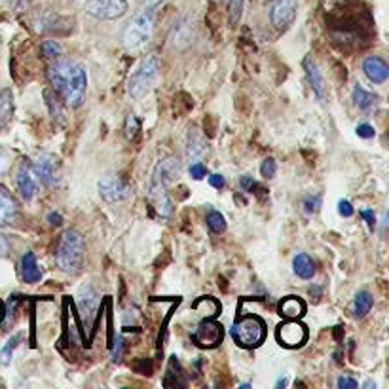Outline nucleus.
<instances>
[{
	"label": "nucleus",
	"mask_w": 389,
	"mask_h": 389,
	"mask_svg": "<svg viewBox=\"0 0 389 389\" xmlns=\"http://www.w3.org/2000/svg\"><path fill=\"white\" fill-rule=\"evenodd\" d=\"M48 80L53 92L67 107L76 108L86 99L87 76L86 69L80 63H74L69 59H59L48 67Z\"/></svg>",
	"instance_id": "nucleus-1"
},
{
	"label": "nucleus",
	"mask_w": 389,
	"mask_h": 389,
	"mask_svg": "<svg viewBox=\"0 0 389 389\" xmlns=\"http://www.w3.org/2000/svg\"><path fill=\"white\" fill-rule=\"evenodd\" d=\"M159 74V61L158 58L150 53L141 61L137 69L131 72L130 80H128V94L133 99H141L148 94L154 86V82L158 80Z\"/></svg>",
	"instance_id": "nucleus-5"
},
{
	"label": "nucleus",
	"mask_w": 389,
	"mask_h": 389,
	"mask_svg": "<svg viewBox=\"0 0 389 389\" xmlns=\"http://www.w3.org/2000/svg\"><path fill=\"white\" fill-rule=\"evenodd\" d=\"M277 340L285 347H300L308 340V329L298 319H287L277 327Z\"/></svg>",
	"instance_id": "nucleus-11"
},
{
	"label": "nucleus",
	"mask_w": 389,
	"mask_h": 389,
	"mask_svg": "<svg viewBox=\"0 0 389 389\" xmlns=\"http://www.w3.org/2000/svg\"><path fill=\"white\" fill-rule=\"evenodd\" d=\"M55 260L58 266L65 274L76 275L82 272L84 266V238L76 230H65L61 234L55 249Z\"/></svg>",
	"instance_id": "nucleus-4"
},
{
	"label": "nucleus",
	"mask_w": 389,
	"mask_h": 389,
	"mask_svg": "<svg viewBox=\"0 0 389 389\" xmlns=\"http://www.w3.org/2000/svg\"><path fill=\"white\" fill-rule=\"evenodd\" d=\"M15 187H17L19 196H21L25 202H31V200L36 196V180L35 177H33L31 166L29 164H25V162L17 167V173H15Z\"/></svg>",
	"instance_id": "nucleus-14"
},
{
	"label": "nucleus",
	"mask_w": 389,
	"mask_h": 389,
	"mask_svg": "<svg viewBox=\"0 0 389 389\" xmlns=\"http://www.w3.org/2000/svg\"><path fill=\"white\" fill-rule=\"evenodd\" d=\"M182 166L177 158H166L158 162V166L154 169L150 180H148V188H146V196L148 200L154 203V207L158 211L159 216H167L173 213V202L167 194V188L171 187L175 179H179Z\"/></svg>",
	"instance_id": "nucleus-2"
},
{
	"label": "nucleus",
	"mask_w": 389,
	"mask_h": 389,
	"mask_svg": "<svg viewBox=\"0 0 389 389\" xmlns=\"http://www.w3.org/2000/svg\"><path fill=\"white\" fill-rule=\"evenodd\" d=\"M287 386V380H279V382L275 383V388H285Z\"/></svg>",
	"instance_id": "nucleus-45"
},
{
	"label": "nucleus",
	"mask_w": 389,
	"mask_h": 389,
	"mask_svg": "<svg viewBox=\"0 0 389 389\" xmlns=\"http://www.w3.org/2000/svg\"><path fill=\"white\" fill-rule=\"evenodd\" d=\"M21 277L25 283H31V285H35V283L40 282V277H42V272H40V268H38V262H36V257L33 252H25L21 259Z\"/></svg>",
	"instance_id": "nucleus-20"
},
{
	"label": "nucleus",
	"mask_w": 389,
	"mask_h": 389,
	"mask_svg": "<svg viewBox=\"0 0 389 389\" xmlns=\"http://www.w3.org/2000/svg\"><path fill=\"white\" fill-rule=\"evenodd\" d=\"M12 112H14L12 92H10V89H2V92H0V130L10 122Z\"/></svg>",
	"instance_id": "nucleus-26"
},
{
	"label": "nucleus",
	"mask_w": 389,
	"mask_h": 389,
	"mask_svg": "<svg viewBox=\"0 0 389 389\" xmlns=\"http://www.w3.org/2000/svg\"><path fill=\"white\" fill-rule=\"evenodd\" d=\"M304 71H306V76H308V82H310L313 94L318 95V99H325V92H327V86H325V80L321 76V71H319L318 63L308 55L304 59Z\"/></svg>",
	"instance_id": "nucleus-16"
},
{
	"label": "nucleus",
	"mask_w": 389,
	"mask_h": 389,
	"mask_svg": "<svg viewBox=\"0 0 389 389\" xmlns=\"http://www.w3.org/2000/svg\"><path fill=\"white\" fill-rule=\"evenodd\" d=\"M42 53L50 59L59 58V55H61V46H59L58 40H46V42L42 44Z\"/></svg>",
	"instance_id": "nucleus-32"
},
{
	"label": "nucleus",
	"mask_w": 389,
	"mask_h": 389,
	"mask_svg": "<svg viewBox=\"0 0 389 389\" xmlns=\"http://www.w3.org/2000/svg\"><path fill=\"white\" fill-rule=\"evenodd\" d=\"M207 175V169H205V166L203 164H200V162H194L192 166H190V177L196 180L203 179Z\"/></svg>",
	"instance_id": "nucleus-36"
},
{
	"label": "nucleus",
	"mask_w": 389,
	"mask_h": 389,
	"mask_svg": "<svg viewBox=\"0 0 389 389\" xmlns=\"http://www.w3.org/2000/svg\"><path fill=\"white\" fill-rule=\"evenodd\" d=\"M31 171L35 173L36 179L40 180L46 188H53L59 184L58 158L53 154H50V152L38 154V158L31 166Z\"/></svg>",
	"instance_id": "nucleus-8"
},
{
	"label": "nucleus",
	"mask_w": 389,
	"mask_h": 389,
	"mask_svg": "<svg viewBox=\"0 0 389 389\" xmlns=\"http://www.w3.org/2000/svg\"><path fill=\"white\" fill-rule=\"evenodd\" d=\"M338 213L347 218V216H352L355 213L354 205L347 202V200H340V202H338Z\"/></svg>",
	"instance_id": "nucleus-40"
},
{
	"label": "nucleus",
	"mask_w": 389,
	"mask_h": 389,
	"mask_svg": "<svg viewBox=\"0 0 389 389\" xmlns=\"http://www.w3.org/2000/svg\"><path fill=\"white\" fill-rule=\"evenodd\" d=\"M296 0H274L270 6V21L277 31H287L296 19Z\"/></svg>",
	"instance_id": "nucleus-10"
},
{
	"label": "nucleus",
	"mask_w": 389,
	"mask_h": 389,
	"mask_svg": "<svg viewBox=\"0 0 389 389\" xmlns=\"http://www.w3.org/2000/svg\"><path fill=\"white\" fill-rule=\"evenodd\" d=\"M230 332L232 338L239 347L254 349L266 338V323L257 315H245V318L236 319Z\"/></svg>",
	"instance_id": "nucleus-6"
},
{
	"label": "nucleus",
	"mask_w": 389,
	"mask_h": 389,
	"mask_svg": "<svg viewBox=\"0 0 389 389\" xmlns=\"http://www.w3.org/2000/svg\"><path fill=\"white\" fill-rule=\"evenodd\" d=\"M207 226H209V230L213 234H223L226 230V218L223 216V213H218V211L211 209L207 213Z\"/></svg>",
	"instance_id": "nucleus-28"
},
{
	"label": "nucleus",
	"mask_w": 389,
	"mask_h": 389,
	"mask_svg": "<svg viewBox=\"0 0 389 389\" xmlns=\"http://www.w3.org/2000/svg\"><path fill=\"white\" fill-rule=\"evenodd\" d=\"M123 131H126V137L130 139V141H135V139H137L139 131H141V122H139L137 116L128 114L126 123H123Z\"/></svg>",
	"instance_id": "nucleus-29"
},
{
	"label": "nucleus",
	"mask_w": 389,
	"mask_h": 389,
	"mask_svg": "<svg viewBox=\"0 0 389 389\" xmlns=\"http://www.w3.org/2000/svg\"><path fill=\"white\" fill-rule=\"evenodd\" d=\"M372 304H374V298L372 295L368 293V291H359L357 295H355V300H354V315L355 318H365L368 311L372 310Z\"/></svg>",
	"instance_id": "nucleus-24"
},
{
	"label": "nucleus",
	"mask_w": 389,
	"mask_h": 389,
	"mask_svg": "<svg viewBox=\"0 0 389 389\" xmlns=\"http://www.w3.org/2000/svg\"><path fill=\"white\" fill-rule=\"evenodd\" d=\"M277 171V164H275L274 158H266L262 162V166H260V175L264 177V179H272Z\"/></svg>",
	"instance_id": "nucleus-34"
},
{
	"label": "nucleus",
	"mask_w": 389,
	"mask_h": 389,
	"mask_svg": "<svg viewBox=\"0 0 389 389\" xmlns=\"http://www.w3.org/2000/svg\"><path fill=\"white\" fill-rule=\"evenodd\" d=\"M207 180H209V184L213 188H224V184H226V180H224L223 175H216V173L211 175Z\"/></svg>",
	"instance_id": "nucleus-43"
},
{
	"label": "nucleus",
	"mask_w": 389,
	"mask_h": 389,
	"mask_svg": "<svg viewBox=\"0 0 389 389\" xmlns=\"http://www.w3.org/2000/svg\"><path fill=\"white\" fill-rule=\"evenodd\" d=\"M12 166V154L6 150V148H2L0 146V175H4L10 169Z\"/></svg>",
	"instance_id": "nucleus-35"
},
{
	"label": "nucleus",
	"mask_w": 389,
	"mask_h": 389,
	"mask_svg": "<svg viewBox=\"0 0 389 389\" xmlns=\"http://www.w3.org/2000/svg\"><path fill=\"white\" fill-rule=\"evenodd\" d=\"M243 12V0H228V14H230V23L236 27L241 19Z\"/></svg>",
	"instance_id": "nucleus-31"
},
{
	"label": "nucleus",
	"mask_w": 389,
	"mask_h": 389,
	"mask_svg": "<svg viewBox=\"0 0 389 389\" xmlns=\"http://www.w3.org/2000/svg\"><path fill=\"white\" fill-rule=\"evenodd\" d=\"M361 216L367 221V224H368V228L370 230H376V213L372 209H363L361 211Z\"/></svg>",
	"instance_id": "nucleus-41"
},
{
	"label": "nucleus",
	"mask_w": 389,
	"mask_h": 389,
	"mask_svg": "<svg viewBox=\"0 0 389 389\" xmlns=\"http://www.w3.org/2000/svg\"><path fill=\"white\" fill-rule=\"evenodd\" d=\"M363 71L372 84H383L389 78V65L378 55H368L363 61Z\"/></svg>",
	"instance_id": "nucleus-15"
},
{
	"label": "nucleus",
	"mask_w": 389,
	"mask_h": 389,
	"mask_svg": "<svg viewBox=\"0 0 389 389\" xmlns=\"http://www.w3.org/2000/svg\"><path fill=\"white\" fill-rule=\"evenodd\" d=\"M180 365L179 361H177V357H171V361H169V367H167V376L166 380H164V383L169 380V378H177V388H184L187 386V382L184 380H180Z\"/></svg>",
	"instance_id": "nucleus-30"
},
{
	"label": "nucleus",
	"mask_w": 389,
	"mask_h": 389,
	"mask_svg": "<svg viewBox=\"0 0 389 389\" xmlns=\"http://www.w3.org/2000/svg\"><path fill=\"white\" fill-rule=\"evenodd\" d=\"M17 216V202L6 188L0 187V226L12 224Z\"/></svg>",
	"instance_id": "nucleus-18"
},
{
	"label": "nucleus",
	"mask_w": 389,
	"mask_h": 389,
	"mask_svg": "<svg viewBox=\"0 0 389 389\" xmlns=\"http://www.w3.org/2000/svg\"><path fill=\"white\" fill-rule=\"evenodd\" d=\"M306 313V304L298 296H287L279 302V315L285 319H300Z\"/></svg>",
	"instance_id": "nucleus-19"
},
{
	"label": "nucleus",
	"mask_w": 389,
	"mask_h": 389,
	"mask_svg": "<svg viewBox=\"0 0 389 389\" xmlns=\"http://www.w3.org/2000/svg\"><path fill=\"white\" fill-rule=\"evenodd\" d=\"M205 152H207V141H205L203 135H200L198 131H190L187 146L188 159H190V162H198Z\"/></svg>",
	"instance_id": "nucleus-21"
},
{
	"label": "nucleus",
	"mask_w": 389,
	"mask_h": 389,
	"mask_svg": "<svg viewBox=\"0 0 389 389\" xmlns=\"http://www.w3.org/2000/svg\"><path fill=\"white\" fill-rule=\"evenodd\" d=\"M336 386L340 389H355L359 386V382L355 378H352V376H340L338 380H336Z\"/></svg>",
	"instance_id": "nucleus-37"
},
{
	"label": "nucleus",
	"mask_w": 389,
	"mask_h": 389,
	"mask_svg": "<svg viewBox=\"0 0 389 389\" xmlns=\"http://www.w3.org/2000/svg\"><path fill=\"white\" fill-rule=\"evenodd\" d=\"M241 187H243V190H247V192H252V190H257L259 188V184L252 180V177H249V175H245V177H241Z\"/></svg>",
	"instance_id": "nucleus-42"
},
{
	"label": "nucleus",
	"mask_w": 389,
	"mask_h": 389,
	"mask_svg": "<svg viewBox=\"0 0 389 389\" xmlns=\"http://www.w3.org/2000/svg\"><path fill=\"white\" fill-rule=\"evenodd\" d=\"M319 207H321V196L319 194H310L304 200V211H306L308 215L318 213Z\"/></svg>",
	"instance_id": "nucleus-33"
},
{
	"label": "nucleus",
	"mask_w": 389,
	"mask_h": 389,
	"mask_svg": "<svg viewBox=\"0 0 389 389\" xmlns=\"http://www.w3.org/2000/svg\"><path fill=\"white\" fill-rule=\"evenodd\" d=\"M48 223H50L51 226H61V224H63V216L59 215V213H55V211H51L50 215H48Z\"/></svg>",
	"instance_id": "nucleus-44"
},
{
	"label": "nucleus",
	"mask_w": 389,
	"mask_h": 389,
	"mask_svg": "<svg viewBox=\"0 0 389 389\" xmlns=\"http://www.w3.org/2000/svg\"><path fill=\"white\" fill-rule=\"evenodd\" d=\"M357 135L363 139H372L376 135V131L372 126H368V123H361V126H357Z\"/></svg>",
	"instance_id": "nucleus-39"
},
{
	"label": "nucleus",
	"mask_w": 389,
	"mask_h": 389,
	"mask_svg": "<svg viewBox=\"0 0 389 389\" xmlns=\"http://www.w3.org/2000/svg\"><path fill=\"white\" fill-rule=\"evenodd\" d=\"M84 10L95 19L114 21V19H120L122 15H126L128 2L126 0H87L84 4Z\"/></svg>",
	"instance_id": "nucleus-7"
},
{
	"label": "nucleus",
	"mask_w": 389,
	"mask_h": 389,
	"mask_svg": "<svg viewBox=\"0 0 389 389\" xmlns=\"http://www.w3.org/2000/svg\"><path fill=\"white\" fill-rule=\"evenodd\" d=\"M116 346L114 349H112V361H120L122 359V354H123V347H126V340H123V336H118L114 342Z\"/></svg>",
	"instance_id": "nucleus-38"
},
{
	"label": "nucleus",
	"mask_w": 389,
	"mask_h": 389,
	"mask_svg": "<svg viewBox=\"0 0 389 389\" xmlns=\"http://www.w3.org/2000/svg\"><path fill=\"white\" fill-rule=\"evenodd\" d=\"M2 315H4V306H2V302H0V319H2Z\"/></svg>",
	"instance_id": "nucleus-46"
},
{
	"label": "nucleus",
	"mask_w": 389,
	"mask_h": 389,
	"mask_svg": "<svg viewBox=\"0 0 389 389\" xmlns=\"http://www.w3.org/2000/svg\"><path fill=\"white\" fill-rule=\"evenodd\" d=\"M223 325L216 323V321H213L211 318L205 319V321L196 329L194 334H192V340H194L196 344L200 347H207V349H213V347H216L218 344H223Z\"/></svg>",
	"instance_id": "nucleus-12"
},
{
	"label": "nucleus",
	"mask_w": 389,
	"mask_h": 389,
	"mask_svg": "<svg viewBox=\"0 0 389 389\" xmlns=\"http://www.w3.org/2000/svg\"><path fill=\"white\" fill-rule=\"evenodd\" d=\"M293 270L302 279H311L315 275V264H313L310 254H306V252H298L293 259Z\"/></svg>",
	"instance_id": "nucleus-22"
},
{
	"label": "nucleus",
	"mask_w": 389,
	"mask_h": 389,
	"mask_svg": "<svg viewBox=\"0 0 389 389\" xmlns=\"http://www.w3.org/2000/svg\"><path fill=\"white\" fill-rule=\"evenodd\" d=\"M99 194L105 202L118 203L128 200L131 196L130 182L122 179L120 175H105L99 180Z\"/></svg>",
	"instance_id": "nucleus-9"
},
{
	"label": "nucleus",
	"mask_w": 389,
	"mask_h": 389,
	"mask_svg": "<svg viewBox=\"0 0 389 389\" xmlns=\"http://www.w3.org/2000/svg\"><path fill=\"white\" fill-rule=\"evenodd\" d=\"M19 342H21V334H14L12 338L8 340L6 346L0 349V365H10V361H12V355H14V349L19 346Z\"/></svg>",
	"instance_id": "nucleus-27"
},
{
	"label": "nucleus",
	"mask_w": 389,
	"mask_h": 389,
	"mask_svg": "<svg viewBox=\"0 0 389 389\" xmlns=\"http://www.w3.org/2000/svg\"><path fill=\"white\" fill-rule=\"evenodd\" d=\"M162 2L164 0H144L143 8L128 23V27L123 29L122 35V42L128 50H137L143 44L150 40L152 31H154V19H156V10Z\"/></svg>",
	"instance_id": "nucleus-3"
},
{
	"label": "nucleus",
	"mask_w": 389,
	"mask_h": 389,
	"mask_svg": "<svg viewBox=\"0 0 389 389\" xmlns=\"http://www.w3.org/2000/svg\"><path fill=\"white\" fill-rule=\"evenodd\" d=\"M354 103H355V107L359 108V110H365V112H368V110L376 108V105H378V97H376L374 94L367 92L365 87H361L359 84H355Z\"/></svg>",
	"instance_id": "nucleus-23"
},
{
	"label": "nucleus",
	"mask_w": 389,
	"mask_h": 389,
	"mask_svg": "<svg viewBox=\"0 0 389 389\" xmlns=\"http://www.w3.org/2000/svg\"><path fill=\"white\" fill-rule=\"evenodd\" d=\"M194 310L205 319L216 318L218 311H221V304L216 302L215 298H211V296H202V298L194 304Z\"/></svg>",
	"instance_id": "nucleus-25"
},
{
	"label": "nucleus",
	"mask_w": 389,
	"mask_h": 389,
	"mask_svg": "<svg viewBox=\"0 0 389 389\" xmlns=\"http://www.w3.org/2000/svg\"><path fill=\"white\" fill-rule=\"evenodd\" d=\"M169 40H171L175 48H187L188 44L192 42V21L188 17L179 19L173 25V29H171Z\"/></svg>",
	"instance_id": "nucleus-17"
},
{
	"label": "nucleus",
	"mask_w": 389,
	"mask_h": 389,
	"mask_svg": "<svg viewBox=\"0 0 389 389\" xmlns=\"http://www.w3.org/2000/svg\"><path fill=\"white\" fill-rule=\"evenodd\" d=\"M97 306H99V300H97V295H95L94 287H82L78 296V310H80V319L82 323L87 329H92L94 325L95 313H97Z\"/></svg>",
	"instance_id": "nucleus-13"
}]
</instances>
